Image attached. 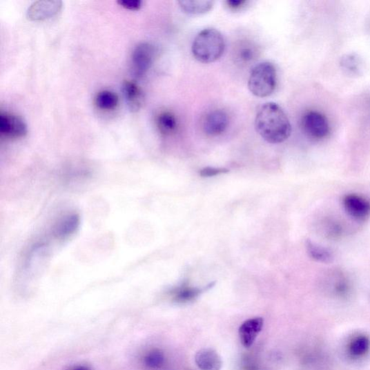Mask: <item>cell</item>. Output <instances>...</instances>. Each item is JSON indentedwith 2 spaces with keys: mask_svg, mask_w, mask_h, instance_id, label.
<instances>
[{
  "mask_svg": "<svg viewBox=\"0 0 370 370\" xmlns=\"http://www.w3.org/2000/svg\"><path fill=\"white\" fill-rule=\"evenodd\" d=\"M255 128L257 133L271 144H282L287 140L291 133L290 121L279 105L269 102L258 110Z\"/></svg>",
  "mask_w": 370,
  "mask_h": 370,
  "instance_id": "obj_1",
  "label": "cell"
},
{
  "mask_svg": "<svg viewBox=\"0 0 370 370\" xmlns=\"http://www.w3.org/2000/svg\"><path fill=\"white\" fill-rule=\"evenodd\" d=\"M226 48L224 37L215 28H206L195 38L192 46L193 57L199 63L209 64L220 59Z\"/></svg>",
  "mask_w": 370,
  "mask_h": 370,
  "instance_id": "obj_2",
  "label": "cell"
},
{
  "mask_svg": "<svg viewBox=\"0 0 370 370\" xmlns=\"http://www.w3.org/2000/svg\"><path fill=\"white\" fill-rule=\"evenodd\" d=\"M276 86L277 72L272 64L264 61L253 68L249 79V88L254 96L269 97L273 94Z\"/></svg>",
  "mask_w": 370,
  "mask_h": 370,
  "instance_id": "obj_3",
  "label": "cell"
},
{
  "mask_svg": "<svg viewBox=\"0 0 370 370\" xmlns=\"http://www.w3.org/2000/svg\"><path fill=\"white\" fill-rule=\"evenodd\" d=\"M157 51L153 44L144 42L134 49L131 57V69L137 78H142L152 67Z\"/></svg>",
  "mask_w": 370,
  "mask_h": 370,
  "instance_id": "obj_4",
  "label": "cell"
},
{
  "mask_svg": "<svg viewBox=\"0 0 370 370\" xmlns=\"http://www.w3.org/2000/svg\"><path fill=\"white\" fill-rule=\"evenodd\" d=\"M304 133L314 139H323L330 133L329 121L325 115L317 111L307 112L302 119Z\"/></svg>",
  "mask_w": 370,
  "mask_h": 370,
  "instance_id": "obj_5",
  "label": "cell"
},
{
  "mask_svg": "<svg viewBox=\"0 0 370 370\" xmlns=\"http://www.w3.org/2000/svg\"><path fill=\"white\" fill-rule=\"evenodd\" d=\"M63 3L57 0H41L34 3L27 11L30 21H43L51 19L61 12Z\"/></svg>",
  "mask_w": 370,
  "mask_h": 370,
  "instance_id": "obj_6",
  "label": "cell"
},
{
  "mask_svg": "<svg viewBox=\"0 0 370 370\" xmlns=\"http://www.w3.org/2000/svg\"><path fill=\"white\" fill-rule=\"evenodd\" d=\"M0 133L6 138L19 139L27 135L28 128L21 117L2 112L0 114Z\"/></svg>",
  "mask_w": 370,
  "mask_h": 370,
  "instance_id": "obj_7",
  "label": "cell"
},
{
  "mask_svg": "<svg viewBox=\"0 0 370 370\" xmlns=\"http://www.w3.org/2000/svg\"><path fill=\"white\" fill-rule=\"evenodd\" d=\"M343 203L346 211L353 219L362 220L370 214V203L360 195H347L344 197Z\"/></svg>",
  "mask_w": 370,
  "mask_h": 370,
  "instance_id": "obj_8",
  "label": "cell"
},
{
  "mask_svg": "<svg viewBox=\"0 0 370 370\" xmlns=\"http://www.w3.org/2000/svg\"><path fill=\"white\" fill-rule=\"evenodd\" d=\"M264 326L263 318L257 317L244 321L239 329V335L242 346L246 348L252 347Z\"/></svg>",
  "mask_w": 370,
  "mask_h": 370,
  "instance_id": "obj_9",
  "label": "cell"
},
{
  "mask_svg": "<svg viewBox=\"0 0 370 370\" xmlns=\"http://www.w3.org/2000/svg\"><path fill=\"white\" fill-rule=\"evenodd\" d=\"M228 125V117L223 110H214L205 118L204 130L209 136H218L225 132Z\"/></svg>",
  "mask_w": 370,
  "mask_h": 370,
  "instance_id": "obj_10",
  "label": "cell"
},
{
  "mask_svg": "<svg viewBox=\"0 0 370 370\" xmlns=\"http://www.w3.org/2000/svg\"><path fill=\"white\" fill-rule=\"evenodd\" d=\"M127 105L132 113H137L142 109L144 102V92L140 87L133 81H126L122 84Z\"/></svg>",
  "mask_w": 370,
  "mask_h": 370,
  "instance_id": "obj_11",
  "label": "cell"
},
{
  "mask_svg": "<svg viewBox=\"0 0 370 370\" xmlns=\"http://www.w3.org/2000/svg\"><path fill=\"white\" fill-rule=\"evenodd\" d=\"M195 362L200 370H221L223 366L220 354L211 349L198 351L195 354Z\"/></svg>",
  "mask_w": 370,
  "mask_h": 370,
  "instance_id": "obj_12",
  "label": "cell"
},
{
  "mask_svg": "<svg viewBox=\"0 0 370 370\" xmlns=\"http://www.w3.org/2000/svg\"><path fill=\"white\" fill-rule=\"evenodd\" d=\"M178 3L182 10L191 14H205L214 6V2L210 0H181Z\"/></svg>",
  "mask_w": 370,
  "mask_h": 370,
  "instance_id": "obj_13",
  "label": "cell"
},
{
  "mask_svg": "<svg viewBox=\"0 0 370 370\" xmlns=\"http://www.w3.org/2000/svg\"><path fill=\"white\" fill-rule=\"evenodd\" d=\"M369 349V338L362 334L354 336L348 345L350 356L356 359L364 357Z\"/></svg>",
  "mask_w": 370,
  "mask_h": 370,
  "instance_id": "obj_14",
  "label": "cell"
},
{
  "mask_svg": "<svg viewBox=\"0 0 370 370\" xmlns=\"http://www.w3.org/2000/svg\"><path fill=\"white\" fill-rule=\"evenodd\" d=\"M157 124L161 134L165 136L175 133L178 128L176 117L169 112L160 113L157 117Z\"/></svg>",
  "mask_w": 370,
  "mask_h": 370,
  "instance_id": "obj_15",
  "label": "cell"
},
{
  "mask_svg": "<svg viewBox=\"0 0 370 370\" xmlns=\"http://www.w3.org/2000/svg\"><path fill=\"white\" fill-rule=\"evenodd\" d=\"M95 103L99 109L104 111H111L116 109L119 104V97L115 92L104 90L98 92Z\"/></svg>",
  "mask_w": 370,
  "mask_h": 370,
  "instance_id": "obj_16",
  "label": "cell"
},
{
  "mask_svg": "<svg viewBox=\"0 0 370 370\" xmlns=\"http://www.w3.org/2000/svg\"><path fill=\"white\" fill-rule=\"evenodd\" d=\"M143 364L149 370H159L165 364L166 358L162 351L153 349L144 354Z\"/></svg>",
  "mask_w": 370,
  "mask_h": 370,
  "instance_id": "obj_17",
  "label": "cell"
},
{
  "mask_svg": "<svg viewBox=\"0 0 370 370\" xmlns=\"http://www.w3.org/2000/svg\"><path fill=\"white\" fill-rule=\"evenodd\" d=\"M257 56L256 46L251 43L246 42L240 44L237 51V59L240 64H249L254 61Z\"/></svg>",
  "mask_w": 370,
  "mask_h": 370,
  "instance_id": "obj_18",
  "label": "cell"
},
{
  "mask_svg": "<svg viewBox=\"0 0 370 370\" xmlns=\"http://www.w3.org/2000/svg\"><path fill=\"white\" fill-rule=\"evenodd\" d=\"M202 291L197 288L182 287L175 292L174 300L177 303H188L194 301L202 294Z\"/></svg>",
  "mask_w": 370,
  "mask_h": 370,
  "instance_id": "obj_19",
  "label": "cell"
},
{
  "mask_svg": "<svg viewBox=\"0 0 370 370\" xmlns=\"http://www.w3.org/2000/svg\"><path fill=\"white\" fill-rule=\"evenodd\" d=\"M306 248L310 255L318 261L329 262L332 259V254L329 251L310 241L307 242Z\"/></svg>",
  "mask_w": 370,
  "mask_h": 370,
  "instance_id": "obj_20",
  "label": "cell"
},
{
  "mask_svg": "<svg viewBox=\"0 0 370 370\" xmlns=\"http://www.w3.org/2000/svg\"><path fill=\"white\" fill-rule=\"evenodd\" d=\"M342 64L350 72H356L359 71L360 61L358 57L354 55H347L342 59Z\"/></svg>",
  "mask_w": 370,
  "mask_h": 370,
  "instance_id": "obj_21",
  "label": "cell"
},
{
  "mask_svg": "<svg viewBox=\"0 0 370 370\" xmlns=\"http://www.w3.org/2000/svg\"><path fill=\"white\" fill-rule=\"evenodd\" d=\"M228 173V171L226 168L206 167L199 171V175L203 177H211Z\"/></svg>",
  "mask_w": 370,
  "mask_h": 370,
  "instance_id": "obj_22",
  "label": "cell"
},
{
  "mask_svg": "<svg viewBox=\"0 0 370 370\" xmlns=\"http://www.w3.org/2000/svg\"><path fill=\"white\" fill-rule=\"evenodd\" d=\"M118 4L121 7L132 11L140 10L142 6V2L140 0H121Z\"/></svg>",
  "mask_w": 370,
  "mask_h": 370,
  "instance_id": "obj_23",
  "label": "cell"
},
{
  "mask_svg": "<svg viewBox=\"0 0 370 370\" xmlns=\"http://www.w3.org/2000/svg\"><path fill=\"white\" fill-rule=\"evenodd\" d=\"M246 3L244 0H228L226 6L231 10H237L242 8Z\"/></svg>",
  "mask_w": 370,
  "mask_h": 370,
  "instance_id": "obj_24",
  "label": "cell"
},
{
  "mask_svg": "<svg viewBox=\"0 0 370 370\" xmlns=\"http://www.w3.org/2000/svg\"><path fill=\"white\" fill-rule=\"evenodd\" d=\"M70 370H92L88 366L84 364L76 365Z\"/></svg>",
  "mask_w": 370,
  "mask_h": 370,
  "instance_id": "obj_25",
  "label": "cell"
}]
</instances>
